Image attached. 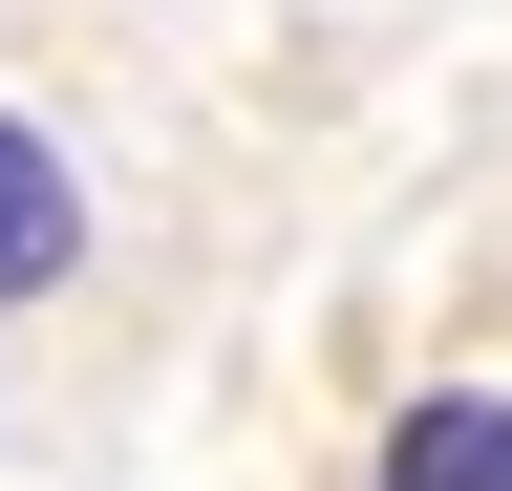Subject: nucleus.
Here are the masks:
<instances>
[{
  "label": "nucleus",
  "mask_w": 512,
  "mask_h": 491,
  "mask_svg": "<svg viewBox=\"0 0 512 491\" xmlns=\"http://www.w3.org/2000/svg\"><path fill=\"white\" fill-rule=\"evenodd\" d=\"M384 491H512V406H491V385L406 406V427H384Z\"/></svg>",
  "instance_id": "f257e3e1"
},
{
  "label": "nucleus",
  "mask_w": 512,
  "mask_h": 491,
  "mask_svg": "<svg viewBox=\"0 0 512 491\" xmlns=\"http://www.w3.org/2000/svg\"><path fill=\"white\" fill-rule=\"evenodd\" d=\"M64 235H86V214H64V150H43V129H0V299H43V278H64Z\"/></svg>",
  "instance_id": "f03ea898"
}]
</instances>
